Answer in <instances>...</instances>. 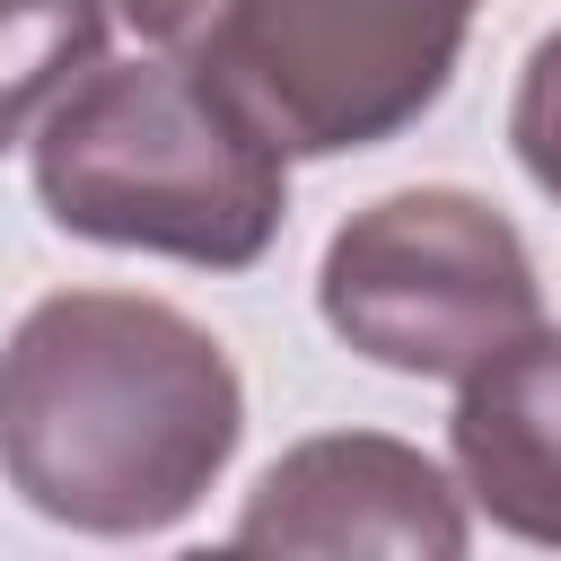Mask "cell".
I'll use <instances>...</instances> for the list:
<instances>
[{"label":"cell","instance_id":"1","mask_svg":"<svg viewBox=\"0 0 561 561\" xmlns=\"http://www.w3.org/2000/svg\"><path fill=\"white\" fill-rule=\"evenodd\" d=\"M245 438L210 324L140 289H53L0 342V473L70 535L184 526Z\"/></svg>","mask_w":561,"mask_h":561},{"label":"cell","instance_id":"2","mask_svg":"<svg viewBox=\"0 0 561 561\" xmlns=\"http://www.w3.org/2000/svg\"><path fill=\"white\" fill-rule=\"evenodd\" d=\"M35 202L61 237L245 272L289 219V158L184 61H96L35 123Z\"/></svg>","mask_w":561,"mask_h":561},{"label":"cell","instance_id":"3","mask_svg":"<svg viewBox=\"0 0 561 561\" xmlns=\"http://www.w3.org/2000/svg\"><path fill=\"white\" fill-rule=\"evenodd\" d=\"M316 307L359 359L465 386L491 351L543 324V280L508 210L465 184H403L324 237Z\"/></svg>","mask_w":561,"mask_h":561},{"label":"cell","instance_id":"4","mask_svg":"<svg viewBox=\"0 0 561 561\" xmlns=\"http://www.w3.org/2000/svg\"><path fill=\"white\" fill-rule=\"evenodd\" d=\"M465 26L473 0H228L184 61L280 158H342L447 96Z\"/></svg>","mask_w":561,"mask_h":561},{"label":"cell","instance_id":"5","mask_svg":"<svg viewBox=\"0 0 561 561\" xmlns=\"http://www.w3.org/2000/svg\"><path fill=\"white\" fill-rule=\"evenodd\" d=\"M245 552H430L456 561L473 543L465 482H447L412 438L324 430L298 438L237 508Z\"/></svg>","mask_w":561,"mask_h":561},{"label":"cell","instance_id":"6","mask_svg":"<svg viewBox=\"0 0 561 561\" xmlns=\"http://www.w3.org/2000/svg\"><path fill=\"white\" fill-rule=\"evenodd\" d=\"M447 456L500 535L561 552V324L517 333L456 386Z\"/></svg>","mask_w":561,"mask_h":561},{"label":"cell","instance_id":"7","mask_svg":"<svg viewBox=\"0 0 561 561\" xmlns=\"http://www.w3.org/2000/svg\"><path fill=\"white\" fill-rule=\"evenodd\" d=\"M105 61V0H0V149Z\"/></svg>","mask_w":561,"mask_h":561},{"label":"cell","instance_id":"8","mask_svg":"<svg viewBox=\"0 0 561 561\" xmlns=\"http://www.w3.org/2000/svg\"><path fill=\"white\" fill-rule=\"evenodd\" d=\"M508 140H517V167L561 202V26L526 53L517 70V96H508Z\"/></svg>","mask_w":561,"mask_h":561},{"label":"cell","instance_id":"9","mask_svg":"<svg viewBox=\"0 0 561 561\" xmlns=\"http://www.w3.org/2000/svg\"><path fill=\"white\" fill-rule=\"evenodd\" d=\"M105 9H114L140 44H158V53H193L228 0H105Z\"/></svg>","mask_w":561,"mask_h":561}]
</instances>
